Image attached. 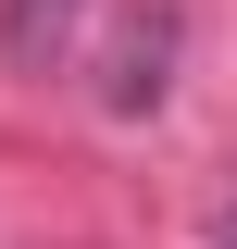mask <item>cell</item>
I'll return each mask as SVG.
<instances>
[{
	"mask_svg": "<svg viewBox=\"0 0 237 249\" xmlns=\"http://www.w3.org/2000/svg\"><path fill=\"white\" fill-rule=\"evenodd\" d=\"M62 25H75V0H13V13H0V37H13V62H38V50H50Z\"/></svg>",
	"mask_w": 237,
	"mask_h": 249,
	"instance_id": "obj_1",
	"label": "cell"
}]
</instances>
